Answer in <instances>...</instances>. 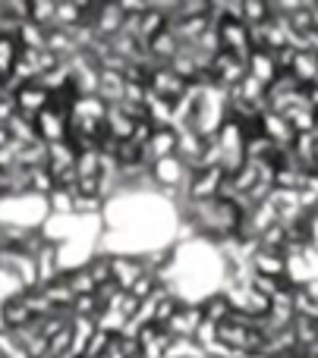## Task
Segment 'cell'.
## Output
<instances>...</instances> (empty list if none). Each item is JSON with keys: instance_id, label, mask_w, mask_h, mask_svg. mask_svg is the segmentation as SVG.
Instances as JSON below:
<instances>
[{"instance_id": "obj_4", "label": "cell", "mask_w": 318, "mask_h": 358, "mask_svg": "<svg viewBox=\"0 0 318 358\" xmlns=\"http://www.w3.org/2000/svg\"><path fill=\"white\" fill-rule=\"evenodd\" d=\"M19 60V41L10 35H0V82L10 79V73L16 69Z\"/></svg>"}, {"instance_id": "obj_3", "label": "cell", "mask_w": 318, "mask_h": 358, "mask_svg": "<svg viewBox=\"0 0 318 358\" xmlns=\"http://www.w3.org/2000/svg\"><path fill=\"white\" fill-rule=\"evenodd\" d=\"M252 267L258 277H287V252H275V248H258L252 255Z\"/></svg>"}, {"instance_id": "obj_2", "label": "cell", "mask_w": 318, "mask_h": 358, "mask_svg": "<svg viewBox=\"0 0 318 358\" xmlns=\"http://www.w3.org/2000/svg\"><path fill=\"white\" fill-rule=\"evenodd\" d=\"M224 176L227 173L218 167V164H214V167H199L193 173V198L195 201H212V198H218Z\"/></svg>"}, {"instance_id": "obj_1", "label": "cell", "mask_w": 318, "mask_h": 358, "mask_svg": "<svg viewBox=\"0 0 318 358\" xmlns=\"http://www.w3.org/2000/svg\"><path fill=\"white\" fill-rule=\"evenodd\" d=\"M13 107H16V117L32 123V120L48 107V88L38 85V82H25V85H19L16 92H13Z\"/></svg>"}]
</instances>
